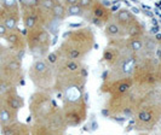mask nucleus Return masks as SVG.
I'll list each match as a JSON object with an SVG mask.
<instances>
[{
    "label": "nucleus",
    "mask_w": 161,
    "mask_h": 135,
    "mask_svg": "<svg viewBox=\"0 0 161 135\" xmlns=\"http://www.w3.org/2000/svg\"><path fill=\"white\" fill-rule=\"evenodd\" d=\"M135 82L132 76H126V77H109L105 79L104 83L101 86V92L109 96V99L118 98L126 93L133 88Z\"/></svg>",
    "instance_id": "obj_10"
},
{
    "label": "nucleus",
    "mask_w": 161,
    "mask_h": 135,
    "mask_svg": "<svg viewBox=\"0 0 161 135\" xmlns=\"http://www.w3.org/2000/svg\"><path fill=\"white\" fill-rule=\"evenodd\" d=\"M16 88H17V86L11 81V80L0 76V96L8 93V92L12 91V89H16Z\"/></svg>",
    "instance_id": "obj_21"
},
{
    "label": "nucleus",
    "mask_w": 161,
    "mask_h": 135,
    "mask_svg": "<svg viewBox=\"0 0 161 135\" xmlns=\"http://www.w3.org/2000/svg\"><path fill=\"white\" fill-rule=\"evenodd\" d=\"M21 21V8L18 1L6 0L0 1V23H3L8 30L18 29Z\"/></svg>",
    "instance_id": "obj_11"
},
{
    "label": "nucleus",
    "mask_w": 161,
    "mask_h": 135,
    "mask_svg": "<svg viewBox=\"0 0 161 135\" xmlns=\"http://www.w3.org/2000/svg\"><path fill=\"white\" fill-rule=\"evenodd\" d=\"M161 119L160 103H142L135 112V124L139 130H149Z\"/></svg>",
    "instance_id": "obj_7"
},
{
    "label": "nucleus",
    "mask_w": 161,
    "mask_h": 135,
    "mask_svg": "<svg viewBox=\"0 0 161 135\" xmlns=\"http://www.w3.org/2000/svg\"><path fill=\"white\" fill-rule=\"evenodd\" d=\"M5 42H6V47L11 49L12 52H15L16 55L21 57L23 55L25 48H27V40L25 35L19 29L15 30H8V35L5 36Z\"/></svg>",
    "instance_id": "obj_13"
},
{
    "label": "nucleus",
    "mask_w": 161,
    "mask_h": 135,
    "mask_svg": "<svg viewBox=\"0 0 161 135\" xmlns=\"http://www.w3.org/2000/svg\"><path fill=\"white\" fill-rule=\"evenodd\" d=\"M18 121V112L11 110L0 100V127L12 124Z\"/></svg>",
    "instance_id": "obj_16"
},
{
    "label": "nucleus",
    "mask_w": 161,
    "mask_h": 135,
    "mask_svg": "<svg viewBox=\"0 0 161 135\" xmlns=\"http://www.w3.org/2000/svg\"><path fill=\"white\" fill-rule=\"evenodd\" d=\"M156 77L158 82H161V57L158 58V66H156Z\"/></svg>",
    "instance_id": "obj_24"
},
{
    "label": "nucleus",
    "mask_w": 161,
    "mask_h": 135,
    "mask_svg": "<svg viewBox=\"0 0 161 135\" xmlns=\"http://www.w3.org/2000/svg\"><path fill=\"white\" fill-rule=\"evenodd\" d=\"M57 105L53 103L52 98L47 92H34L29 99V111L33 121H39L46 117Z\"/></svg>",
    "instance_id": "obj_9"
},
{
    "label": "nucleus",
    "mask_w": 161,
    "mask_h": 135,
    "mask_svg": "<svg viewBox=\"0 0 161 135\" xmlns=\"http://www.w3.org/2000/svg\"><path fill=\"white\" fill-rule=\"evenodd\" d=\"M0 100L5 104L6 106H8L11 110H14V111L16 112L19 111L24 105L23 98L18 94L17 88L10 91V92L5 93V94H3V96H0Z\"/></svg>",
    "instance_id": "obj_14"
},
{
    "label": "nucleus",
    "mask_w": 161,
    "mask_h": 135,
    "mask_svg": "<svg viewBox=\"0 0 161 135\" xmlns=\"http://www.w3.org/2000/svg\"><path fill=\"white\" fill-rule=\"evenodd\" d=\"M78 4L80 5L81 8H84L85 11H89L90 8L92 6V4H93V1H91V0H79L78 1Z\"/></svg>",
    "instance_id": "obj_22"
},
{
    "label": "nucleus",
    "mask_w": 161,
    "mask_h": 135,
    "mask_svg": "<svg viewBox=\"0 0 161 135\" xmlns=\"http://www.w3.org/2000/svg\"><path fill=\"white\" fill-rule=\"evenodd\" d=\"M62 112L67 127L80 126L87 117V105L85 99L81 94L74 98L69 93H65Z\"/></svg>",
    "instance_id": "obj_5"
},
{
    "label": "nucleus",
    "mask_w": 161,
    "mask_h": 135,
    "mask_svg": "<svg viewBox=\"0 0 161 135\" xmlns=\"http://www.w3.org/2000/svg\"><path fill=\"white\" fill-rule=\"evenodd\" d=\"M28 76L38 91L47 93L50 91H53L55 69L46 62L45 58L34 59L28 69Z\"/></svg>",
    "instance_id": "obj_3"
},
{
    "label": "nucleus",
    "mask_w": 161,
    "mask_h": 135,
    "mask_svg": "<svg viewBox=\"0 0 161 135\" xmlns=\"http://www.w3.org/2000/svg\"><path fill=\"white\" fill-rule=\"evenodd\" d=\"M95 46V33L89 27L73 29L63 35L57 48L63 60H81Z\"/></svg>",
    "instance_id": "obj_1"
},
{
    "label": "nucleus",
    "mask_w": 161,
    "mask_h": 135,
    "mask_svg": "<svg viewBox=\"0 0 161 135\" xmlns=\"http://www.w3.org/2000/svg\"><path fill=\"white\" fill-rule=\"evenodd\" d=\"M113 19L120 25L124 30L126 39L127 38H141L144 36V27L141 23L135 13H132L129 8H121L115 13H113Z\"/></svg>",
    "instance_id": "obj_8"
},
{
    "label": "nucleus",
    "mask_w": 161,
    "mask_h": 135,
    "mask_svg": "<svg viewBox=\"0 0 161 135\" xmlns=\"http://www.w3.org/2000/svg\"><path fill=\"white\" fill-rule=\"evenodd\" d=\"M1 135H31V127L17 121L12 124L0 127Z\"/></svg>",
    "instance_id": "obj_15"
},
{
    "label": "nucleus",
    "mask_w": 161,
    "mask_h": 135,
    "mask_svg": "<svg viewBox=\"0 0 161 135\" xmlns=\"http://www.w3.org/2000/svg\"><path fill=\"white\" fill-rule=\"evenodd\" d=\"M65 6H67V17H84L86 11L81 8L78 4V1H73L68 0L64 1Z\"/></svg>",
    "instance_id": "obj_20"
},
{
    "label": "nucleus",
    "mask_w": 161,
    "mask_h": 135,
    "mask_svg": "<svg viewBox=\"0 0 161 135\" xmlns=\"http://www.w3.org/2000/svg\"><path fill=\"white\" fill-rule=\"evenodd\" d=\"M86 77L87 70L81 60H63L55 68L53 91L65 93L76 89L84 92Z\"/></svg>",
    "instance_id": "obj_2"
},
{
    "label": "nucleus",
    "mask_w": 161,
    "mask_h": 135,
    "mask_svg": "<svg viewBox=\"0 0 161 135\" xmlns=\"http://www.w3.org/2000/svg\"><path fill=\"white\" fill-rule=\"evenodd\" d=\"M126 46H127L129 51L132 55L138 56V55L143 53L144 39H143V36H141V38H127L126 39Z\"/></svg>",
    "instance_id": "obj_19"
},
{
    "label": "nucleus",
    "mask_w": 161,
    "mask_h": 135,
    "mask_svg": "<svg viewBox=\"0 0 161 135\" xmlns=\"http://www.w3.org/2000/svg\"><path fill=\"white\" fill-rule=\"evenodd\" d=\"M51 16L55 22H61L67 18V6L64 1H53V6L51 8Z\"/></svg>",
    "instance_id": "obj_18"
},
{
    "label": "nucleus",
    "mask_w": 161,
    "mask_h": 135,
    "mask_svg": "<svg viewBox=\"0 0 161 135\" xmlns=\"http://www.w3.org/2000/svg\"><path fill=\"white\" fill-rule=\"evenodd\" d=\"M0 76L11 80L16 86L23 82L21 57L0 42Z\"/></svg>",
    "instance_id": "obj_4"
},
{
    "label": "nucleus",
    "mask_w": 161,
    "mask_h": 135,
    "mask_svg": "<svg viewBox=\"0 0 161 135\" xmlns=\"http://www.w3.org/2000/svg\"><path fill=\"white\" fill-rule=\"evenodd\" d=\"M27 40V48L32 52L36 59L45 58L50 53L52 45L51 34L46 28H36L24 33Z\"/></svg>",
    "instance_id": "obj_6"
},
{
    "label": "nucleus",
    "mask_w": 161,
    "mask_h": 135,
    "mask_svg": "<svg viewBox=\"0 0 161 135\" xmlns=\"http://www.w3.org/2000/svg\"><path fill=\"white\" fill-rule=\"evenodd\" d=\"M87 15L85 13L84 17H87L91 23L96 25H103L110 22L113 19V11L112 8L105 6L102 1H93L92 6L90 8L89 11H86Z\"/></svg>",
    "instance_id": "obj_12"
},
{
    "label": "nucleus",
    "mask_w": 161,
    "mask_h": 135,
    "mask_svg": "<svg viewBox=\"0 0 161 135\" xmlns=\"http://www.w3.org/2000/svg\"><path fill=\"white\" fill-rule=\"evenodd\" d=\"M8 28L3 23H0V39H3V40L5 39V36L8 35Z\"/></svg>",
    "instance_id": "obj_23"
},
{
    "label": "nucleus",
    "mask_w": 161,
    "mask_h": 135,
    "mask_svg": "<svg viewBox=\"0 0 161 135\" xmlns=\"http://www.w3.org/2000/svg\"><path fill=\"white\" fill-rule=\"evenodd\" d=\"M104 35L108 40L126 39V35H125L124 30L114 19H112L110 22H108L104 25Z\"/></svg>",
    "instance_id": "obj_17"
}]
</instances>
